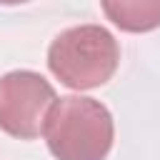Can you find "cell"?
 Segmentation results:
<instances>
[{
	"label": "cell",
	"mask_w": 160,
	"mask_h": 160,
	"mask_svg": "<svg viewBox=\"0 0 160 160\" xmlns=\"http://www.w3.org/2000/svg\"><path fill=\"white\" fill-rule=\"evenodd\" d=\"M42 135L55 160H105L115 140V125L100 100L65 95L48 110Z\"/></svg>",
	"instance_id": "obj_1"
},
{
	"label": "cell",
	"mask_w": 160,
	"mask_h": 160,
	"mask_svg": "<svg viewBox=\"0 0 160 160\" xmlns=\"http://www.w3.org/2000/svg\"><path fill=\"white\" fill-rule=\"evenodd\" d=\"M120 62V45L102 25H78L62 30L48 48L50 72L72 90L105 85Z\"/></svg>",
	"instance_id": "obj_2"
},
{
	"label": "cell",
	"mask_w": 160,
	"mask_h": 160,
	"mask_svg": "<svg viewBox=\"0 0 160 160\" xmlns=\"http://www.w3.org/2000/svg\"><path fill=\"white\" fill-rule=\"evenodd\" d=\"M58 100L55 88L32 70H12L0 78V130L18 140H35L48 110Z\"/></svg>",
	"instance_id": "obj_3"
},
{
	"label": "cell",
	"mask_w": 160,
	"mask_h": 160,
	"mask_svg": "<svg viewBox=\"0 0 160 160\" xmlns=\"http://www.w3.org/2000/svg\"><path fill=\"white\" fill-rule=\"evenodd\" d=\"M108 20L125 32H150L160 28V0H100Z\"/></svg>",
	"instance_id": "obj_4"
},
{
	"label": "cell",
	"mask_w": 160,
	"mask_h": 160,
	"mask_svg": "<svg viewBox=\"0 0 160 160\" xmlns=\"http://www.w3.org/2000/svg\"><path fill=\"white\" fill-rule=\"evenodd\" d=\"M22 2H30V0H0V5H22Z\"/></svg>",
	"instance_id": "obj_5"
}]
</instances>
